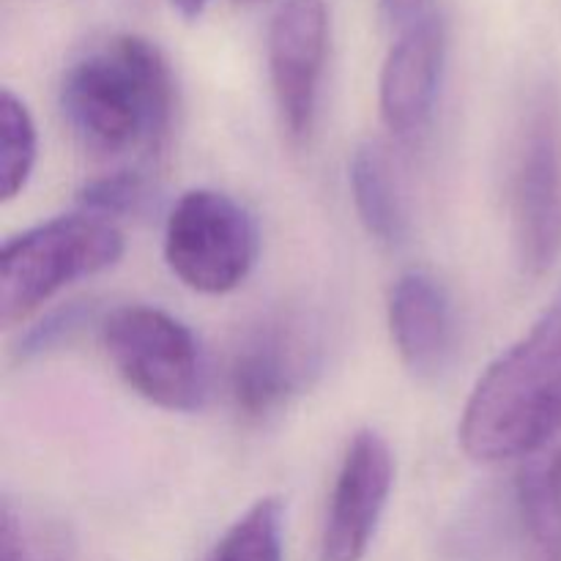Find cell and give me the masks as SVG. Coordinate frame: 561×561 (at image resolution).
<instances>
[{"label":"cell","mask_w":561,"mask_h":561,"mask_svg":"<svg viewBox=\"0 0 561 561\" xmlns=\"http://www.w3.org/2000/svg\"><path fill=\"white\" fill-rule=\"evenodd\" d=\"M447 64V31L442 16L427 14L400 31L389 49L378 85L381 118L392 135L414 140L427 129L442 91Z\"/></svg>","instance_id":"30bf717a"},{"label":"cell","mask_w":561,"mask_h":561,"mask_svg":"<svg viewBox=\"0 0 561 561\" xmlns=\"http://www.w3.org/2000/svg\"><path fill=\"white\" fill-rule=\"evenodd\" d=\"M378 3H381L383 20L392 27H398V31H405V27H411L414 22L433 14L431 0H378Z\"/></svg>","instance_id":"d6986e66"},{"label":"cell","mask_w":561,"mask_h":561,"mask_svg":"<svg viewBox=\"0 0 561 561\" xmlns=\"http://www.w3.org/2000/svg\"><path fill=\"white\" fill-rule=\"evenodd\" d=\"M392 485V449L381 433L365 427L351 438L340 463L318 540V561H365Z\"/></svg>","instance_id":"ba28073f"},{"label":"cell","mask_w":561,"mask_h":561,"mask_svg":"<svg viewBox=\"0 0 561 561\" xmlns=\"http://www.w3.org/2000/svg\"><path fill=\"white\" fill-rule=\"evenodd\" d=\"M561 431V290L529 332L488 365L460 416V447L477 463H518Z\"/></svg>","instance_id":"7a4b0ae2"},{"label":"cell","mask_w":561,"mask_h":561,"mask_svg":"<svg viewBox=\"0 0 561 561\" xmlns=\"http://www.w3.org/2000/svg\"><path fill=\"white\" fill-rule=\"evenodd\" d=\"M283 499H257L214 546L206 561H283Z\"/></svg>","instance_id":"5bb4252c"},{"label":"cell","mask_w":561,"mask_h":561,"mask_svg":"<svg viewBox=\"0 0 561 561\" xmlns=\"http://www.w3.org/2000/svg\"><path fill=\"white\" fill-rule=\"evenodd\" d=\"M93 316L91 301H69V305L55 307L53 312L42 318L36 327L27 329L20 337V356L31 359V356H42L47 351L58 348V345L69 343Z\"/></svg>","instance_id":"ac0fdd59"},{"label":"cell","mask_w":561,"mask_h":561,"mask_svg":"<svg viewBox=\"0 0 561 561\" xmlns=\"http://www.w3.org/2000/svg\"><path fill=\"white\" fill-rule=\"evenodd\" d=\"M257 228L239 201L219 190H190L164 225V261L197 294H230L250 277Z\"/></svg>","instance_id":"5b68a950"},{"label":"cell","mask_w":561,"mask_h":561,"mask_svg":"<svg viewBox=\"0 0 561 561\" xmlns=\"http://www.w3.org/2000/svg\"><path fill=\"white\" fill-rule=\"evenodd\" d=\"M0 561H64V548L9 502L0 510Z\"/></svg>","instance_id":"e0dca14e"},{"label":"cell","mask_w":561,"mask_h":561,"mask_svg":"<svg viewBox=\"0 0 561 561\" xmlns=\"http://www.w3.org/2000/svg\"><path fill=\"white\" fill-rule=\"evenodd\" d=\"M389 332L403 365L416 378L442 376L455 348L449 294L422 268L400 274L389 294Z\"/></svg>","instance_id":"8fae6325"},{"label":"cell","mask_w":561,"mask_h":561,"mask_svg":"<svg viewBox=\"0 0 561 561\" xmlns=\"http://www.w3.org/2000/svg\"><path fill=\"white\" fill-rule=\"evenodd\" d=\"M124 236L93 214L55 217L14 236L0 252V321L14 327L77 279L115 266Z\"/></svg>","instance_id":"3957f363"},{"label":"cell","mask_w":561,"mask_h":561,"mask_svg":"<svg viewBox=\"0 0 561 561\" xmlns=\"http://www.w3.org/2000/svg\"><path fill=\"white\" fill-rule=\"evenodd\" d=\"M515 504L531 561H561V431L518 460Z\"/></svg>","instance_id":"7c38bea8"},{"label":"cell","mask_w":561,"mask_h":561,"mask_svg":"<svg viewBox=\"0 0 561 561\" xmlns=\"http://www.w3.org/2000/svg\"><path fill=\"white\" fill-rule=\"evenodd\" d=\"M60 107L82 146L102 157L157 153L173 126V71L157 44L124 33L69 66Z\"/></svg>","instance_id":"6da1fadb"},{"label":"cell","mask_w":561,"mask_h":561,"mask_svg":"<svg viewBox=\"0 0 561 561\" xmlns=\"http://www.w3.org/2000/svg\"><path fill=\"white\" fill-rule=\"evenodd\" d=\"M102 340L118 376L148 403L179 414L203 409L206 354L184 321L159 307H118L104 321Z\"/></svg>","instance_id":"277c9868"},{"label":"cell","mask_w":561,"mask_h":561,"mask_svg":"<svg viewBox=\"0 0 561 561\" xmlns=\"http://www.w3.org/2000/svg\"><path fill=\"white\" fill-rule=\"evenodd\" d=\"M323 365V340L299 312L257 323L230 365V398L247 420H266L312 387Z\"/></svg>","instance_id":"52a82bcc"},{"label":"cell","mask_w":561,"mask_h":561,"mask_svg":"<svg viewBox=\"0 0 561 561\" xmlns=\"http://www.w3.org/2000/svg\"><path fill=\"white\" fill-rule=\"evenodd\" d=\"M148 201H151V184L137 170H115V173L99 175L88 181L77 197L80 211L110 219V222L142 211Z\"/></svg>","instance_id":"2e32d148"},{"label":"cell","mask_w":561,"mask_h":561,"mask_svg":"<svg viewBox=\"0 0 561 561\" xmlns=\"http://www.w3.org/2000/svg\"><path fill=\"white\" fill-rule=\"evenodd\" d=\"M513 225L526 272H548L561 252V110L551 93L535 99L520 129Z\"/></svg>","instance_id":"8992f818"},{"label":"cell","mask_w":561,"mask_h":561,"mask_svg":"<svg viewBox=\"0 0 561 561\" xmlns=\"http://www.w3.org/2000/svg\"><path fill=\"white\" fill-rule=\"evenodd\" d=\"M38 157V135L27 104L14 91L0 93V192L14 201L31 181Z\"/></svg>","instance_id":"9a60e30c"},{"label":"cell","mask_w":561,"mask_h":561,"mask_svg":"<svg viewBox=\"0 0 561 561\" xmlns=\"http://www.w3.org/2000/svg\"><path fill=\"white\" fill-rule=\"evenodd\" d=\"M327 53V0H285L268 25V75L279 118L294 142H305L316 124Z\"/></svg>","instance_id":"9c48e42d"},{"label":"cell","mask_w":561,"mask_h":561,"mask_svg":"<svg viewBox=\"0 0 561 561\" xmlns=\"http://www.w3.org/2000/svg\"><path fill=\"white\" fill-rule=\"evenodd\" d=\"M356 214L367 233L381 244H400L405 236V211L387 153L378 146H359L348 168Z\"/></svg>","instance_id":"4fadbf2b"},{"label":"cell","mask_w":561,"mask_h":561,"mask_svg":"<svg viewBox=\"0 0 561 561\" xmlns=\"http://www.w3.org/2000/svg\"><path fill=\"white\" fill-rule=\"evenodd\" d=\"M170 5H173L181 16H186V20H195V16L203 14L208 0H170Z\"/></svg>","instance_id":"ffe728a7"}]
</instances>
